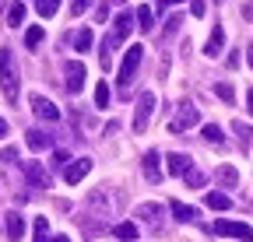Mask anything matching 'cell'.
Listing matches in <instances>:
<instances>
[{
    "label": "cell",
    "instance_id": "6da1fadb",
    "mask_svg": "<svg viewBox=\"0 0 253 242\" xmlns=\"http://www.w3.org/2000/svg\"><path fill=\"white\" fill-rule=\"evenodd\" d=\"M0 84H4L7 102H11V105H18V92H21V88H18V74L11 70V49H7V46L0 49Z\"/></svg>",
    "mask_w": 253,
    "mask_h": 242
},
{
    "label": "cell",
    "instance_id": "7a4b0ae2",
    "mask_svg": "<svg viewBox=\"0 0 253 242\" xmlns=\"http://www.w3.org/2000/svg\"><path fill=\"white\" fill-rule=\"evenodd\" d=\"M141 60H144V46H130V49H126L123 64H120V88H126V84L134 81V74H137V67H141Z\"/></svg>",
    "mask_w": 253,
    "mask_h": 242
},
{
    "label": "cell",
    "instance_id": "3957f363",
    "mask_svg": "<svg viewBox=\"0 0 253 242\" xmlns=\"http://www.w3.org/2000/svg\"><path fill=\"white\" fill-rule=\"evenodd\" d=\"M151 112H155V95L151 92H141L137 95V105H134V134H144L148 130Z\"/></svg>",
    "mask_w": 253,
    "mask_h": 242
},
{
    "label": "cell",
    "instance_id": "277c9868",
    "mask_svg": "<svg viewBox=\"0 0 253 242\" xmlns=\"http://www.w3.org/2000/svg\"><path fill=\"white\" fill-rule=\"evenodd\" d=\"M197 123H201V112H197V105L183 102V105H179V112H176V119L169 123V130H172V134H183V130L197 127Z\"/></svg>",
    "mask_w": 253,
    "mask_h": 242
},
{
    "label": "cell",
    "instance_id": "5b68a950",
    "mask_svg": "<svg viewBox=\"0 0 253 242\" xmlns=\"http://www.w3.org/2000/svg\"><path fill=\"white\" fill-rule=\"evenodd\" d=\"M211 228H214V235H229V239H239V242H253V228L243 225V221H214Z\"/></svg>",
    "mask_w": 253,
    "mask_h": 242
},
{
    "label": "cell",
    "instance_id": "8992f818",
    "mask_svg": "<svg viewBox=\"0 0 253 242\" xmlns=\"http://www.w3.org/2000/svg\"><path fill=\"white\" fill-rule=\"evenodd\" d=\"M21 172H25V179L32 186H42V190H49V172L39 165V162H21Z\"/></svg>",
    "mask_w": 253,
    "mask_h": 242
},
{
    "label": "cell",
    "instance_id": "52a82bcc",
    "mask_svg": "<svg viewBox=\"0 0 253 242\" xmlns=\"http://www.w3.org/2000/svg\"><path fill=\"white\" fill-rule=\"evenodd\" d=\"M91 172V158H78V162H71L67 169H63V179L74 186V183H81V179Z\"/></svg>",
    "mask_w": 253,
    "mask_h": 242
},
{
    "label": "cell",
    "instance_id": "ba28073f",
    "mask_svg": "<svg viewBox=\"0 0 253 242\" xmlns=\"http://www.w3.org/2000/svg\"><path fill=\"white\" fill-rule=\"evenodd\" d=\"M32 109H36L39 119H49V123H56V119H60V109H56L49 99H42V95H32Z\"/></svg>",
    "mask_w": 253,
    "mask_h": 242
},
{
    "label": "cell",
    "instance_id": "9c48e42d",
    "mask_svg": "<svg viewBox=\"0 0 253 242\" xmlns=\"http://www.w3.org/2000/svg\"><path fill=\"white\" fill-rule=\"evenodd\" d=\"M63 74H67V88L78 95L81 88H84V64H74V60H71V64L63 67Z\"/></svg>",
    "mask_w": 253,
    "mask_h": 242
},
{
    "label": "cell",
    "instance_id": "30bf717a",
    "mask_svg": "<svg viewBox=\"0 0 253 242\" xmlns=\"http://www.w3.org/2000/svg\"><path fill=\"white\" fill-rule=\"evenodd\" d=\"M25 144H28L32 151H49V147H53V137L42 134V130H28V134H25Z\"/></svg>",
    "mask_w": 253,
    "mask_h": 242
},
{
    "label": "cell",
    "instance_id": "8fae6325",
    "mask_svg": "<svg viewBox=\"0 0 253 242\" xmlns=\"http://www.w3.org/2000/svg\"><path fill=\"white\" fill-rule=\"evenodd\" d=\"M4 218H7V239H11V242H18V239L25 235V218L18 214V210H7Z\"/></svg>",
    "mask_w": 253,
    "mask_h": 242
},
{
    "label": "cell",
    "instance_id": "7c38bea8",
    "mask_svg": "<svg viewBox=\"0 0 253 242\" xmlns=\"http://www.w3.org/2000/svg\"><path fill=\"white\" fill-rule=\"evenodd\" d=\"M158 151H148L144 155V175H148V183H158V179H162V169H158Z\"/></svg>",
    "mask_w": 253,
    "mask_h": 242
},
{
    "label": "cell",
    "instance_id": "4fadbf2b",
    "mask_svg": "<svg viewBox=\"0 0 253 242\" xmlns=\"http://www.w3.org/2000/svg\"><path fill=\"white\" fill-rule=\"evenodd\" d=\"M221 46H225V28H221V25H214V32H211V39H208V56H218L221 53Z\"/></svg>",
    "mask_w": 253,
    "mask_h": 242
},
{
    "label": "cell",
    "instance_id": "5bb4252c",
    "mask_svg": "<svg viewBox=\"0 0 253 242\" xmlns=\"http://www.w3.org/2000/svg\"><path fill=\"white\" fill-rule=\"evenodd\" d=\"M134 14H137V28H141V32H151V28H155V21H151V18H155V7L141 4Z\"/></svg>",
    "mask_w": 253,
    "mask_h": 242
},
{
    "label": "cell",
    "instance_id": "9a60e30c",
    "mask_svg": "<svg viewBox=\"0 0 253 242\" xmlns=\"http://www.w3.org/2000/svg\"><path fill=\"white\" fill-rule=\"evenodd\" d=\"M214 179H218V183H221V186H229V190H232V186L239 183V172H236L232 165H221V169L214 172Z\"/></svg>",
    "mask_w": 253,
    "mask_h": 242
},
{
    "label": "cell",
    "instance_id": "2e32d148",
    "mask_svg": "<svg viewBox=\"0 0 253 242\" xmlns=\"http://www.w3.org/2000/svg\"><path fill=\"white\" fill-rule=\"evenodd\" d=\"M190 165H194V162H190L186 155H169V172H172V175H186Z\"/></svg>",
    "mask_w": 253,
    "mask_h": 242
},
{
    "label": "cell",
    "instance_id": "e0dca14e",
    "mask_svg": "<svg viewBox=\"0 0 253 242\" xmlns=\"http://www.w3.org/2000/svg\"><path fill=\"white\" fill-rule=\"evenodd\" d=\"M204 204H208L211 210H229V207H232V200H229L225 193H214V190H211V193L204 197Z\"/></svg>",
    "mask_w": 253,
    "mask_h": 242
},
{
    "label": "cell",
    "instance_id": "ac0fdd59",
    "mask_svg": "<svg viewBox=\"0 0 253 242\" xmlns=\"http://www.w3.org/2000/svg\"><path fill=\"white\" fill-rule=\"evenodd\" d=\"M169 210L176 214V221H194V218H197V210H194V207H186V204H179V200H172Z\"/></svg>",
    "mask_w": 253,
    "mask_h": 242
},
{
    "label": "cell",
    "instance_id": "d6986e66",
    "mask_svg": "<svg viewBox=\"0 0 253 242\" xmlns=\"http://www.w3.org/2000/svg\"><path fill=\"white\" fill-rule=\"evenodd\" d=\"M113 232H116V239H123V242H134V239H137V225H134V221H123V225H116Z\"/></svg>",
    "mask_w": 253,
    "mask_h": 242
},
{
    "label": "cell",
    "instance_id": "ffe728a7",
    "mask_svg": "<svg viewBox=\"0 0 253 242\" xmlns=\"http://www.w3.org/2000/svg\"><path fill=\"white\" fill-rule=\"evenodd\" d=\"M137 218L158 221V218H162V207H158V204H141V207H137Z\"/></svg>",
    "mask_w": 253,
    "mask_h": 242
},
{
    "label": "cell",
    "instance_id": "44dd1931",
    "mask_svg": "<svg viewBox=\"0 0 253 242\" xmlns=\"http://www.w3.org/2000/svg\"><path fill=\"white\" fill-rule=\"evenodd\" d=\"M91 39H95V35H91V28H81V32L74 35V46H78V53H88V49H91Z\"/></svg>",
    "mask_w": 253,
    "mask_h": 242
},
{
    "label": "cell",
    "instance_id": "7402d4cb",
    "mask_svg": "<svg viewBox=\"0 0 253 242\" xmlns=\"http://www.w3.org/2000/svg\"><path fill=\"white\" fill-rule=\"evenodd\" d=\"M21 21H25V4L18 0V4H11V11H7V25H11V28H18Z\"/></svg>",
    "mask_w": 253,
    "mask_h": 242
},
{
    "label": "cell",
    "instance_id": "603a6c76",
    "mask_svg": "<svg viewBox=\"0 0 253 242\" xmlns=\"http://www.w3.org/2000/svg\"><path fill=\"white\" fill-rule=\"evenodd\" d=\"M42 35H46V32H42V28H39V25H32V28H28V32H25V46H28V49H36V46L42 42Z\"/></svg>",
    "mask_w": 253,
    "mask_h": 242
},
{
    "label": "cell",
    "instance_id": "cb8c5ba5",
    "mask_svg": "<svg viewBox=\"0 0 253 242\" xmlns=\"http://www.w3.org/2000/svg\"><path fill=\"white\" fill-rule=\"evenodd\" d=\"M95 105H99V109H106V105H109V84H106V81L95 84Z\"/></svg>",
    "mask_w": 253,
    "mask_h": 242
},
{
    "label": "cell",
    "instance_id": "d4e9b609",
    "mask_svg": "<svg viewBox=\"0 0 253 242\" xmlns=\"http://www.w3.org/2000/svg\"><path fill=\"white\" fill-rule=\"evenodd\" d=\"M204 140H211V144H225V134H221L218 123H208V127H204Z\"/></svg>",
    "mask_w": 253,
    "mask_h": 242
},
{
    "label": "cell",
    "instance_id": "484cf974",
    "mask_svg": "<svg viewBox=\"0 0 253 242\" xmlns=\"http://www.w3.org/2000/svg\"><path fill=\"white\" fill-rule=\"evenodd\" d=\"M214 95H218L221 102H232V99H236V88H232L229 81H221V84H214Z\"/></svg>",
    "mask_w": 253,
    "mask_h": 242
},
{
    "label": "cell",
    "instance_id": "4316f807",
    "mask_svg": "<svg viewBox=\"0 0 253 242\" xmlns=\"http://www.w3.org/2000/svg\"><path fill=\"white\" fill-rule=\"evenodd\" d=\"M183 179H186V186H190V190H201V186H204V172H197V169H190Z\"/></svg>",
    "mask_w": 253,
    "mask_h": 242
},
{
    "label": "cell",
    "instance_id": "83f0119b",
    "mask_svg": "<svg viewBox=\"0 0 253 242\" xmlns=\"http://www.w3.org/2000/svg\"><path fill=\"white\" fill-rule=\"evenodd\" d=\"M36 7H39V14H42V18H53V14H56V7H60V0H39Z\"/></svg>",
    "mask_w": 253,
    "mask_h": 242
},
{
    "label": "cell",
    "instance_id": "f1b7e54d",
    "mask_svg": "<svg viewBox=\"0 0 253 242\" xmlns=\"http://www.w3.org/2000/svg\"><path fill=\"white\" fill-rule=\"evenodd\" d=\"M46 232H49V218H36V242H46Z\"/></svg>",
    "mask_w": 253,
    "mask_h": 242
},
{
    "label": "cell",
    "instance_id": "f546056e",
    "mask_svg": "<svg viewBox=\"0 0 253 242\" xmlns=\"http://www.w3.org/2000/svg\"><path fill=\"white\" fill-rule=\"evenodd\" d=\"M179 21H183L179 14H172V18H166V28H162V39H169V35L176 32V28H179Z\"/></svg>",
    "mask_w": 253,
    "mask_h": 242
},
{
    "label": "cell",
    "instance_id": "4dcf8cb0",
    "mask_svg": "<svg viewBox=\"0 0 253 242\" xmlns=\"http://www.w3.org/2000/svg\"><path fill=\"white\" fill-rule=\"evenodd\" d=\"M236 134H239V140H243V147H246V144L253 140V130H250V127H243V123H236Z\"/></svg>",
    "mask_w": 253,
    "mask_h": 242
},
{
    "label": "cell",
    "instance_id": "1f68e13d",
    "mask_svg": "<svg viewBox=\"0 0 253 242\" xmlns=\"http://www.w3.org/2000/svg\"><path fill=\"white\" fill-rule=\"evenodd\" d=\"M88 7H91V0H74V4H71V14L78 18V14H84Z\"/></svg>",
    "mask_w": 253,
    "mask_h": 242
},
{
    "label": "cell",
    "instance_id": "d6a6232c",
    "mask_svg": "<svg viewBox=\"0 0 253 242\" xmlns=\"http://www.w3.org/2000/svg\"><path fill=\"white\" fill-rule=\"evenodd\" d=\"M190 14L201 18V14H204V0H190Z\"/></svg>",
    "mask_w": 253,
    "mask_h": 242
},
{
    "label": "cell",
    "instance_id": "836d02e7",
    "mask_svg": "<svg viewBox=\"0 0 253 242\" xmlns=\"http://www.w3.org/2000/svg\"><path fill=\"white\" fill-rule=\"evenodd\" d=\"M243 18H246V21H253V4H243Z\"/></svg>",
    "mask_w": 253,
    "mask_h": 242
},
{
    "label": "cell",
    "instance_id": "e575fe53",
    "mask_svg": "<svg viewBox=\"0 0 253 242\" xmlns=\"http://www.w3.org/2000/svg\"><path fill=\"white\" fill-rule=\"evenodd\" d=\"M246 112L253 116V92H246Z\"/></svg>",
    "mask_w": 253,
    "mask_h": 242
},
{
    "label": "cell",
    "instance_id": "d590c367",
    "mask_svg": "<svg viewBox=\"0 0 253 242\" xmlns=\"http://www.w3.org/2000/svg\"><path fill=\"white\" fill-rule=\"evenodd\" d=\"M169 4H179V0H158V11H166Z\"/></svg>",
    "mask_w": 253,
    "mask_h": 242
},
{
    "label": "cell",
    "instance_id": "8d00e7d4",
    "mask_svg": "<svg viewBox=\"0 0 253 242\" xmlns=\"http://www.w3.org/2000/svg\"><path fill=\"white\" fill-rule=\"evenodd\" d=\"M49 242H71V239H67V235H53Z\"/></svg>",
    "mask_w": 253,
    "mask_h": 242
},
{
    "label": "cell",
    "instance_id": "74e56055",
    "mask_svg": "<svg viewBox=\"0 0 253 242\" xmlns=\"http://www.w3.org/2000/svg\"><path fill=\"white\" fill-rule=\"evenodd\" d=\"M0 137H7V123H4V119H0Z\"/></svg>",
    "mask_w": 253,
    "mask_h": 242
},
{
    "label": "cell",
    "instance_id": "f35d334b",
    "mask_svg": "<svg viewBox=\"0 0 253 242\" xmlns=\"http://www.w3.org/2000/svg\"><path fill=\"white\" fill-rule=\"evenodd\" d=\"M250 67H253V42H250Z\"/></svg>",
    "mask_w": 253,
    "mask_h": 242
},
{
    "label": "cell",
    "instance_id": "ab89813d",
    "mask_svg": "<svg viewBox=\"0 0 253 242\" xmlns=\"http://www.w3.org/2000/svg\"><path fill=\"white\" fill-rule=\"evenodd\" d=\"M0 7H4V0H0Z\"/></svg>",
    "mask_w": 253,
    "mask_h": 242
}]
</instances>
